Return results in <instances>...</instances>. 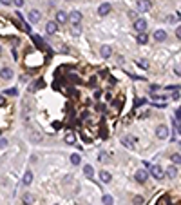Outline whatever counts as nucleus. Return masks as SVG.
<instances>
[{
	"instance_id": "nucleus-14",
	"label": "nucleus",
	"mask_w": 181,
	"mask_h": 205,
	"mask_svg": "<svg viewBox=\"0 0 181 205\" xmlns=\"http://www.w3.org/2000/svg\"><path fill=\"white\" fill-rule=\"evenodd\" d=\"M33 202H34V196H33V194L25 193V194L22 196V203L24 205H33Z\"/></svg>"
},
{
	"instance_id": "nucleus-26",
	"label": "nucleus",
	"mask_w": 181,
	"mask_h": 205,
	"mask_svg": "<svg viewBox=\"0 0 181 205\" xmlns=\"http://www.w3.org/2000/svg\"><path fill=\"white\" fill-rule=\"evenodd\" d=\"M98 160H100V162H102V164H105V162H107V160H109V154H107V153H103V151H102V153H100V154H98Z\"/></svg>"
},
{
	"instance_id": "nucleus-35",
	"label": "nucleus",
	"mask_w": 181,
	"mask_h": 205,
	"mask_svg": "<svg viewBox=\"0 0 181 205\" xmlns=\"http://www.w3.org/2000/svg\"><path fill=\"white\" fill-rule=\"evenodd\" d=\"M158 89H160V85H156V84H154V85H150V93H156Z\"/></svg>"
},
{
	"instance_id": "nucleus-20",
	"label": "nucleus",
	"mask_w": 181,
	"mask_h": 205,
	"mask_svg": "<svg viewBox=\"0 0 181 205\" xmlns=\"http://www.w3.org/2000/svg\"><path fill=\"white\" fill-rule=\"evenodd\" d=\"M100 180H102L103 184H109V182L112 180V176H111L107 171H102V173H100Z\"/></svg>"
},
{
	"instance_id": "nucleus-37",
	"label": "nucleus",
	"mask_w": 181,
	"mask_h": 205,
	"mask_svg": "<svg viewBox=\"0 0 181 205\" xmlns=\"http://www.w3.org/2000/svg\"><path fill=\"white\" fill-rule=\"evenodd\" d=\"M9 4H13V0H2V5H9Z\"/></svg>"
},
{
	"instance_id": "nucleus-7",
	"label": "nucleus",
	"mask_w": 181,
	"mask_h": 205,
	"mask_svg": "<svg viewBox=\"0 0 181 205\" xmlns=\"http://www.w3.org/2000/svg\"><path fill=\"white\" fill-rule=\"evenodd\" d=\"M134 178H136V182H140V184H145V182H147V178H149V173H147L145 169H140V171H136Z\"/></svg>"
},
{
	"instance_id": "nucleus-8",
	"label": "nucleus",
	"mask_w": 181,
	"mask_h": 205,
	"mask_svg": "<svg viewBox=\"0 0 181 205\" xmlns=\"http://www.w3.org/2000/svg\"><path fill=\"white\" fill-rule=\"evenodd\" d=\"M27 18H29V22L31 24H38V20L42 18V15H40V11H29V15H27Z\"/></svg>"
},
{
	"instance_id": "nucleus-39",
	"label": "nucleus",
	"mask_w": 181,
	"mask_h": 205,
	"mask_svg": "<svg viewBox=\"0 0 181 205\" xmlns=\"http://www.w3.org/2000/svg\"><path fill=\"white\" fill-rule=\"evenodd\" d=\"M22 205H24V203H22Z\"/></svg>"
},
{
	"instance_id": "nucleus-22",
	"label": "nucleus",
	"mask_w": 181,
	"mask_h": 205,
	"mask_svg": "<svg viewBox=\"0 0 181 205\" xmlns=\"http://www.w3.org/2000/svg\"><path fill=\"white\" fill-rule=\"evenodd\" d=\"M102 202H103V205H114V198H112L111 194H103Z\"/></svg>"
},
{
	"instance_id": "nucleus-32",
	"label": "nucleus",
	"mask_w": 181,
	"mask_h": 205,
	"mask_svg": "<svg viewBox=\"0 0 181 205\" xmlns=\"http://www.w3.org/2000/svg\"><path fill=\"white\" fill-rule=\"evenodd\" d=\"M134 203H136V205L143 203V198H141V196H134Z\"/></svg>"
},
{
	"instance_id": "nucleus-24",
	"label": "nucleus",
	"mask_w": 181,
	"mask_h": 205,
	"mask_svg": "<svg viewBox=\"0 0 181 205\" xmlns=\"http://www.w3.org/2000/svg\"><path fill=\"white\" fill-rule=\"evenodd\" d=\"M149 42V36L145 33H138V44H147Z\"/></svg>"
},
{
	"instance_id": "nucleus-1",
	"label": "nucleus",
	"mask_w": 181,
	"mask_h": 205,
	"mask_svg": "<svg viewBox=\"0 0 181 205\" xmlns=\"http://www.w3.org/2000/svg\"><path fill=\"white\" fill-rule=\"evenodd\" d=\"M69 22H71L74 27H78V25L82 24V13H80V11H73V13L69 15Z\"/></svg>"
},
{
	"instance_id": "nucleus-10",
	"label": "nucleus",
	"mask_w": 181,
	"mask_h": 205,
	"mask_svg": "<svg viewBox=\"0 0 181 205\" xmlns=\"http://www.w3.org/2000/svg\"><path fill=\"white\" fill-rule=\"evenodd\" d=\"M45 31H47L49 35H54V33L58 31V22H47V25H45Z\"/></svg>"
},
{
	"instance_id": "nucleus-19",
	"label": "nucleus",
	"mask_w": 181,
	"mask_h": 205,
	"mask_svg": "<svg viewBox=\"0 0 181 205\" xmlns=\"http://www.w3.org/2000/svg\"><path fill=\"white\" fill-rule=\"evenodd\" d=\"M74 142H76L74 133H67V134H65V144H67V145H74Z\"/></svg>"
},
{
	"instance_id": "nucleus-30",
	"label": "nucleus",
	"mask_w": 181,
	"mask_h": 205,
	"mask_svg": "<svg viewBox=\"0 0 181 205\" xmlns=\"http://www.w3.org/2000/svg\"><path fill=\"white\" fill-rule=\"evenodd\" d=\"M145 104V100L143 98H136V102H134V107H140V105H143Z\"/></svg>"
},
{
	"instance_id": "nucleus-27",
	"label": "nucleus",
	"mask_w": 181,
	"mask_h": 205,
	"mask_svg": "<svg viewBox=\"0 0 181 205\" xmlns=\"http://www.w3.org/2000/svg\"><path fill=\"white\" fill-rule=\"evenodd\" d=\"M170 160H172V162H174V164L178 165V164H181V154H178V153H174V154L170 156Z\"/></svg>"
},
{
	"instance_id": "nucleus-5",
	"label": "nucleus",
	"mask_w": 181,
	"mask_h": 205,
	"mask_svg": "<svg viewBox=\"0 0 181 205\" xmlns=\"http://www.w3.org/2000/svg\"><path fill=\"white\" fill-rule=\"evenodd\" d=\"M136 7H138L140 13H145V11H149V9L152 7V4H150V0H138Z\"/></svg>"
},
{
	"instance_id": "nucleus-25",
	"label": "nucleus",
	"mask_w": 181,
	"mask_h": 205,
	"mask_svg": "<svg viewBox=\"0 0 181 205\" xmlns=\"http://www.w3.org/2000/svg\"><path fill=\"white\" fill-rule=\"evenodd\" d=\"M80 162H82L80 154H71V164L73 165H80Z\"/></svg>"
},
{
	"instance_id": "nucleus-33",
	"label": "nucleus",
	"mask_w": 181,
	"mask_h": 205,
	"mask_svg": "<svg viewBox=\"0 0 181 205\" xmlns=\"http://www.w3.org/2000/svg\"><path fill=\"white\" fill-rule=\"evenodd\" d=\"M13 4H15L16 7H22V5H24V0H13Z\"/></svg>"
},
{
	"instance_id": "nucleus-23",
	"label": "nucleus",
	"mask_w": 181,
	"mask_h": 205,
	"mask_svg": "<svg viewBox=\"0 0 181 205\" xmlns=\"http://www.w3.org/2000/svg\"><path fill=\"white\" fill-rule=\"evenodd\" d=\"M42 85H44V82H42V80H38V82H33V84H31V87H29V91H31V93H34V91H36V89H40Z\"/></svg>"
},
{
	"instance_id": "nucleus-31",
	"label": "nucleus",
	"mask_w": 181,
	"mask_h": 205,
	"mask_svg": "<svg viewBox=\"0 0 181 205\" xmlns=\"http://www.w3.org/2000/svg\"><path fill=\"white\" fill-rule=\"evenodd\" d=\"M0 144H2L0 147H2V149H5V147H7V138H5V136H2V140H0Z\"/></svg>"
},
{
	"instance_id": "nucleus-6",
	"label": "nucleus",
	"mask_w": 181,
	"mask_h": 205,
	"mask_svg": "<svg viewBox=\"0 0 181 205\" xmlns=\"http://www.w3.org/2000/svg\"><path fill=\"white\" fill-rule=\"evenodd\" d=\"M156 136H158L160 140H167V138H169V129H167V125H160V127L156 129Z\"/></svg>"
},
{
	"instance_id": "nucleus-36",
	"label": "nucleus",
	"mask_w": 181,
	"mask_h": 205,
	"mask_svg": "<svg viewBox=\"0 0 181 205\" xmlns=\"http://www.w3.org/2000/svg\"><path fill=\"white\" fill-rule=\"evenodd\" d=\"M176 36H178V38L181 40V25L178 27V29H176Z\"/></svg>"
},
{
	"instance_id": "nucleus-9",
	"label": "nucleus",
	"mask_w": 181,
	"mask_h": 205,
	"mask_svg": "<svg viewBox=\"0 0 181 205\" xmlns=\"http://www.w3.org/2000/svg\"><path fill=\"white\" fill-rule=\"evenodd\" d=\"M109 11H111V4H102V5L98 7V15H100V16H107Z\"/></svg>"
},
{
	"instance_id": "nucleus-12",
	"label": "nucleus",
	"mask_w": 181,
	"mask_h": 205,
	"mask_svg": "<svg viewBox=\"0 0 181 205\" xmlns=\"http://www.w3.org/2000/svg\"><path fill=\"white\" fill-rule=\"evenodd\" d=\"M56 22H58V24H65V22H69V15H65L63 11H58V13H56Z\"/></svg>"
},
{
	"instance_id": "nucleus-17",
	"label": "nucleus",
	"mask_w": 181,
	"mask_h": 205,
	"mask_svg": "<svg viewBox=\"0 0 181 205\" xmlns=\"http://www.w3.org/2000/svg\"><path fill=\"white\" fill-rule=\"evenodd\" d=\"M100 53H102V56H103V58H109V56L112 55V49H111L109 45H102V49H100Z\"/></svg>"
},
{
	"instance_id": "nucleus-2",
	"label": "nucleus",
	"mask_w": 181,
	"mask_h": 205,
	"mask_svg": "<svg viewBox=\"0 0 181 205\" xmlns=\"http://www.w3.org/2000/svg\"><path fill=\"white\" fill-rule=\"evenodd\" d=\"M121 144H123L127 149H134V147L138 145V140H136L134 136H123V138H121Z\"/></svg>"
},
{
	"instance_id": "nucleus-29",
	"label": "nucleus",
	"mask_w": 181,
	"mask_h": 205,
	"mask_svg": "<svg viewBox=\"0 0 181 205\" xmlns=\"http://www.w3.org/2000/svg\"><path fill=\"white\" fill-rule=\"evenodd\" d=\"M136 65H140V67H149V64H147L145 60H136Z\"/></svg>"
},
{
	"instance_id": "nucleus-34",
	"label": "nucleus",
	"mask_w": 181,
	"mask_h": 205,
	"mask_svg": "<svg viewBox=\"0 0 181 205\" xmlns=\"http://www.w3.org/2000/svg\"><path fill=\"white\" fill-rule=\"evenodd\" d=\"M7 94H11V96H16V94H18V91H16V89H9V91H7Z\"/></svg>"
},
{
	"instance_id": "nucleus-21",
	"label": "nucleus",
	"mask_w": 181,
	"mask_h": 205,
	"mask_svg": "<svg viewBox=\"0 0 181 205\" xmlns=\"http://www.w3.org/2000/svg\"><path fill=\"white\" fill-rule=\"evenodd\" d=\"M83 174H85L87 178H92V176H94V169H92V165H85V167H83Z\"/></svg>"
},
{
	"instance_id": "nucleus-3",
	"label": "nucleus",
	"mask_w": 181,
	"mask_h": 205,
	"mask_svg": "<svg viewBox=\"0 0 181 205\" xmlns=\"http://www.w3.org/2000/svg\"><path fill=\"white\" fill-rule=\"evenodd\" d=\"M150 174H152L156 180H163V176H165V171H163L160 165H150Z\"/></svg>"
},
{
	"instance_id": "nucleus-11",
	"label": "nucleus",
	"mask_w": 181,
	"mask_h": 205,
	"mask_svg": "<svg viewBox=\"0 0 181 205\" xmlns=\"http://www.w3.org/2000/svg\"><path fill=\"white\" fill-rule=\"evenodd\" d=\"M154 40H156V42H165V40H167V33H165L163 29H158V31L154 33Z\"/></svg>"
},
{
	"instance_id": "nucleus-18",
	"label": "nucleus",
	"mask_w": 181,
	"mask_h": 205,
	"mask_svg": "<svg viewBox=\"0 0 181 205\" xmlns=\"http://www.w3.org/2000/svg\"><path fill=\"white\" fill-rule=\"evenodd\" d=\"M33 42H34V45H38V47H44V49H45V42L42 40V36L33 35Z\"/></svg>"
},
{
	"instance_id": "nucleus-15",
	"label": "nucleus",
	"mask_w": 181,
	"mask_h": 205,
	"mask_svg": "<svg viewBox=\"0 0 181 205\" xmlns=\"http://www.w3.org/2000/svg\"><path fill=\"white\" fill-rule=\"evenodd\" d=\"M2 80H11L13 78V71L11 69H7V67H2Z\"/></svg>"
},
{
	"instance_id": "nucleus-28",
	"label": "nucleus",
	"mask_w": 181,
	"mask_h": 205,
	"mask_svg": "<svg viewBox=\"0 0 181 205\" xmlns=\"http://www.w3.org/2000/svg\"><path fill=\"white\" fill-rule=\"evenodd\" d=\"M31 140H33V142H40V140H42V134H40V133H33V134H31Z\"/></svg>"
},
{
	"instance_id": "nucleus-4",
	"label": "nucleus",
	"mask_w": 181,
	"mask_h": 205,
	"mask_svg": "<svg viewBox=\"0 0 181 205\" xmlns=\"http://www.w3.org/2000/svg\"><path fill=\"white\" fill-rule=\"evenodd\" d=\"M134 29H136L138 33H145V29H147V20L136 18V20H134Z\"/></svg>"
},
{
	"instance_id": "nucleus-13",
	"label": "nucleus",
	"mask_w": 181,
	"mask_h": 205,
	"mask_svg": "<svg viewBox=\"0 0 181 205\" xmlns=\"http://www.w3.org/2000/svg\"><path fill=\"white\" fill-rule=\"evenodd\" d=\"M31 182H33V173L31 171H25L24 173V178H22V184L24 185H31Z\"/></svg>"
},
{
	"instance_id": "nucleus-38",
	"label": "nucleus",
	"mask_w": 181,
	"mask_h": 205,
	"mask_svg": "<svg viewBox=\"0 0 181 205\" xmlns=\"http://www.w3.org/2000/svg\"><path fill=\"white\" fill-rule=\"evenodd\" d=\"M178 134H181V124H178V131H176Z\"/></svg>"
},
{
	"instance_id": "nucleus-16",
	"label": "nucleus",
	"mask_w": 181,
	"mask_h": 205,
	"mask_svg": "<svg viewBox=\"0 0 181 205\" xmlns=\"http://www.w3.org/2000/svg\"><path fill=\"white\" fill-rule=\"evenodd\" d=\"M167 176L169 178H176L178 176V167L176 165H169L167 167Z\"/></svg>"
}]
</instances>
